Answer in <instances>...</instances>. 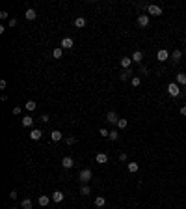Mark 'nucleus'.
<instances>
[{"label":"nucleus","instance_id":"25","mask_svg":"<svg viewBox=\"0 0 186 209\" xmlns=\"http://www.w3.org/2000/svg\"><path fill=\"white\" fill-rule=\"evenodd\" d=\"M130 84H132L134 88H138V86L141 84V78L140 77H132V78H130Z\"/></svg>","mask_w":186,"mask_h":209},{"label":"nucleus","instance_id":"1","mask_svg":"<svg viewBox=\"0 0 186 209\" xmlns=\"http://www.w3.org/2000/svg\"><path fill=\"white\" fill-rule=\"evenodd\" d=\"M168 93H169L171 97H179V95H181L179 84H177V82H169V84H168Z\"/></svg>","mask_w":186,"mask_h":209},{"label":"nucleus","instance_id":"12","mask_svg":"<svg viewBox=\"0 0 186 209\" xmlns=\"http://www.w3.org/2000/svg\"><path fill=\"white\" fill-rule=\"evenodd\" d=\"M21 123H22V127H32V125H34V118L32 116H24L21 120Z\"/></svg>","mask_w":186,"mask_h":209},{"label":"nucleus","instance_id":"33","mask_svg":"<svg viewBox=\"0 0 186 209\" xmlns=\"http://www.w3.org/2000/svg\"><path fill=\"white\" fill-rule=\"evenodd\" d=\"M101 136H110V131L108 129H101Z\"/></svg>","mask_w":186,"mask_h":209},{"label":"nucleus","instance_id":"19","mask_svg":"<svg viewBox=\"0 0 186 209\" xmlns=\"http://www.w3.org/2000/svg\"><path fill=\"white\" fill-rule=\"evenodd\" d=\"M24 17H26V19H28V21H34V19H35V17H37V13H35V10H32V7H30V10H26V13H24Z\"/></svg>","mask_w":186,"mask_h":209},{"label":"nucleus","instance_id":"38","mask_svg":"<svg viewBox=\"0 0 186 209\" xmlns=\"http://www.w3.org/2000/svg\"><path fill=\"white\" fill-rule=\"evenodd\" d=\"M6 86H7L6 80H0V90H6Z\"/></svg>","mask_w":186,"mask_h":209},{"label":"nucleus","instance_id":"6","mask_svg":"<svg viewBox=\"0 0 186 209\" xmlns=\"http://www.w3.org/2000/svg\"><path fill=\"white\" fill-rule=\"evenodd\" d=\"M106 121H108V123H114V125H116L117 121H119V118H117V114H116V112H112V110H110V112L106 114Z\"/></svg>","mask_w":186,"mask_h":209},{"label":"nucleus","instance_id":"23","mask_svg":"<svg viewBox=\"0 0 186 209\" xmlns=\"http://www.w3.org/2000/svg\"><path fill=\"white\" fill-rule=\"evenodd\" d=\"M52 56L56 58V60H58V58H62L63 56V49H62V47H56V49L52 50Z\"/></svg>","mask_w":186,"mask_h":209},{"label":"nucleus","instance_id":"30","mask_svg":"<svg viewBox=\"0 0 186 209\" xmlns=\"http://www.w3.org/2000/svg\"><path fill=\"white\" fill-rule=\"evenodd\" d=\"M117 136H119V135H117V131L114 129V131H110V136H108V138L110 140H117Z\"/></svg>","mask_w":186,"mask_h":209},{"label":"nucleus","instance_id":"22","mask_svg":"<svg viewBox=\"0 0 186 209\" xmlns=\"http://www.w3.org/2000/svg\"><path fill=\"white\" fill-rule=\"evenodd\" d=\"M74 26H76V28H84V26H86V19H84V17H76Z\"/></svg>","mask_w":186,"mask_h":209},{"label":"nucleus","instance_id":"41","mask_svg":"<svg viewBox=\"0 0 186 209\" xmlns=\"http://www.w3.org/2000/svg\"><path fill=\"white\" fill-rule=\"evenodd\" d=\"M9 198H11V200H15V198H17V192H15V191H11V194H9Z\"/></svg>","mask_w":186,"mask_h":209},{"label":"nucleus","instance_id":"2","mask_svg":"<svg viewBox=\"0 0 186 209\" xmlns=\"http://www.w3.org/2000/svg\"><path fill=\"white\" fill-rule=\"evenodd\" d=\"M91 176H93V172L89 170V168H84V170H80V174H78V179L82 181V183H88L89 179H91Z\"/></svg>","mask_w":186,"mask_h":209},{"label":"nucleus","instance_id":"11","mask_svg":"<svg viewBox=\"0 0 186 209\" xmlns=\"http://www.w3.org/2000/svg\"><path fill=\"white\" fill-rule=\"evenodd\" d=\"M95 161H97L99 164H106V163H108V155H106V153H97Z\"/></svg>","mask_w":186,"mask_h":209},{"label":"nucleus","instance_id":"16","mask_svg":"<svg viewBox=\"0 0 186 209\" xmlns=\"http://www.w3.org/2000/svg\"><path fill=\"white\" fill-rule=\"evenodd\" d=\"M171 56H173V62H175V64H179V62H181V58H183V50L175 49V50H173V54H171Z\"/></svg>","mask_w":186,"mask_h":209},{"label":"nucleus","instance_id":"26","mask_svg":"<svg viewBox=\"0 0 186 209\" xmlns=\"http://www.w3.org/2000/svg\"><path fill=\"white\" fill-rule=\"evenodd\" d=\"M130 75H132V73H130V69H123V73L119 75V78H121V80H126Z\"/></svg>","mask_w":186,"mask_h":209},{"label":"nucleus","instance_id":"20","mask_svg":"<svg viewBox=\"0 0 186 209\" xmlns=\"http://www.w3.org/2000/svg\"><path fill=\"white\" fill-rule=\"evenodd\" d=\"M95 206L97 207H104L106 206V198L104 196H97V198H95Z\"/></svg>","mask_w":186,"mask_h":209},{"label":"nucleus","instance_id":"31","mask_svg":"<svg viewBox=\"0 0 186 209\" xmlns=\"http://www.w3.org/2000/svg\"><path fill=\"white\" fill-rule=\"evenodd\" d=\"M65 142H67V146H73L74 142H76V138H74V136H69V138H65Z\"/></svg>","mask_w":186,"mask_h":209},{"label":"nucleus","instance_id":"40","mask_svg":"<svg viewBox=\"0 0 186 209\" xmlns=\"http://www.w3.org/2000/svg\"><path fill=\"white\" fill-rule=\"evenodd\" d=\"M119 161H123V163H125V161H126V153H121V155H119Z\"/></svg>","mask_w":186,"mask_h":209},{"label":"nucleus","instance_id":"28","mask_svg":"<svg viewBox=\"0 0 186 209\" xmlns=\"http://www.w3.org/2000/svg\"><path fill=\"white\" fill-rule=\"evenodd\" d=\"M35 106H37V105H35V101H26V110H35Z\"/></svg>","mask_w":186,"mask_h":209},{"label":"nucleus","instance_id":"9","mask_svg":"<svg viewBox=\"0 0 186 209\" xmlns=\"http://www.w3.org/2000/svg\"><path fill=\"white\" fill-rule=\"evenodd\" d=\"M168 56H169V52H168L166 49H160V50L156 52V58H158L160 62H166V60H168Z\"/></svg>","mask_w":186,"mask_h":209},{"label":"nucleus","instance_id":"34","mask_svg":"<svg viewBox=\"0 0 186 209\" xmlns=\"http://www.w3.org/2000/svg\"><path fill=\"white\" fill-rule=\"evenodd\" d=\"M41 121H45V123H47V121H50V118H49V114H43V116H41Z\"/></svg>","mask_w":186,"mask_h":209},{"label":"nucleus","instance_id":"27","mask_svg":"<svg viewBox=\"0 0 186 209\" xmlns=\"http://www.w3.org/2000/svg\"><path fill=\"white\" fill-rule=\"evenodd\" d=\"M126 125H129V121H126L125 118H119V121H117V127H119V129H125Z\"/></svg>","mask_w":186,"mask_h":209},{"label":"nucleus","instance_id":"8","mask_svg":"<svg viewBox=\"0 0 186 209\" xmlns=\"http://www.w3.org/2000/svg\"><path fill=\"white\" fill-rule=\"evenodd\" d=\"M62 166H63V168H73V166H74L73 157H63V159H62Z\"/></svg>","mask_w":186,"mask_h":209},{"label":"nucleus","instance_id":"15","mask_svg":"<svg viewBox=\"0 0 186 209\" xmlns=\"http://www.w3.org/2000/svg\"><path fill=\"white\" fill-rule=\"evenodd\" d=\"M50 138H52V142H60L63 138V135H62L60 131H56V129H54V131L50 133Z\"/></svg>","mask_w":186,"mask_h":209},{"label":"nucleus","instance_id":"5","mask_svg":"<svg viewBox=\"0 0 186 209\" xmlns=\"http://www.w3.org/2000/svg\"><path fill=\"white\" fill-rule=\"evenodd\" d=\"M126 170H129L130 174H136V172L140 170V164L134 163V161H130V163H126Z\"/></svg>","mask_w":186,"mask_h":209},{"label":"nucleus","instance_id":"37","mask_svg":"<svg viewBox=\"0 0 186 209\" xmlns=\"http://www.w3.org/2000/svg\"><path fill=\"white\" fill-rule=\"evenodd\" d=\"M0 19H7V11H0Z\"/></svg>","mask_w":186,"mask_h":209},{"label":"nucleus","instance_id":"7","mask_svg":"<svg viewBox=\"0 0 186 209\" xmlns=\"http://www.w3.org/2000/svg\"><path fill=\"white\" fill-rule=\"evenodd\" d=\"M138 25H140L141 28L149 26V15H138Z\"/></svg>","mask_w":186,"mask_h":209},{"label":"nucleus","instance_id":"4","mask_svg":"<svg viewBox=\"0 0 186 209\" xmlns=\"http://www.w3.org/2000/svg\"><path fill=\"white\" fill-rule=\"evenodd\" d=\"M50 198H52V202H54V204H60V202H63L65 194H63L62 191H56V192H52V196H50Z\"/></svg>","mask_w":186,"mask_h":209},{"label":"nucleus","instance_id":"24","mask_svg":"<svg viewBox=\"0 0 186 209\" xmlns=\"http://www.w3.org/2000/svg\"><path fill=\"white\" fill-rule=\"evenodd\" d=\"M21 207H22V209H32V200H30V198H24V200L21 202Z\"/></svg>","mask_w":186,"mask_h":209},{"label":"nucleus","instance_id":"35","mask_svg":"<svg viewBox=\"0 0 186 209\" xmlns=\"http://www.w3.org/2000/svg\"><path fill=\"white\" fill-rule=\"evenodd\" d=\"M13 114H15V116H19V114H21V106H15V108H13Z\"/></svg>","mask_w":186,"mask_h":209},{"label":"nucleus","instance_id":"32","mask_svg":"<svg viewBox=\"0 0 186 209\" xmlns=\"http://www.w3.org/2000/svg\"><path fill=\"white\" fill-rule=\"evenodd\" d=\"M7 25H9V28H13V26H17V19H9V22H7Z\"/></svg>","mask_w":186,"mask_h":209},{"label":"nucleus","instance_id":"42","mask_svg":"<svg viewBox=\"0 0 186 209\" xmlns=\"http://www.w3.org/2000/svg\"><path fill=\"white\" fill-rule=\"evenodd\" d=\"M11 209H19V207H11Z\"/></svg>","mask_w":186,"mask_h":209},{"label":"nucleus","instance_id":"18","mask_svg":"<svg viewBox=\"0 0 186 209\" xmlns=\"http://www.w3.org/2000/svg\"><path fill=\"white\" fill-rule=\"evenodd\" d=\"M41 136H43V133L39 131V129H34V131L30 133V138L32 140H41Z\"/></svg>","mask_w":186,"mask_h":209},{"label":"nucleus","instance_id":"13","mask_svg":"<svg viewBox=\"0 0 186 209\" xmlns=\"http://www.w3.org/2000/svg\"><path fill=\"white\" fill-rule=\"evenodd\" d=\"M130 62H132V58L123 56V58L119 60V64H121V67H123V69H129V67H130Z\"/></svg>","mask_w":186,"mask_h":209},{"label":"nucleus","instance_id":"21","mask_svg":"<svg viewBox=\"0 0 186 209\" xmlns=\"http://www.w3.org/2000/svg\"><path fill=\"white\" fill-rule=\"evenodd\" d=\"M177 84L186 86V73H177Z\"/></svg>","mask_w":186,"mask_h":209},{"label":"nucleus","instance_id":"17","mask_svg":"<svg viewBox=\"0 0 186 209\" xmlns=\"http://www.w3.org/2000/svg\"><path fill=\"white\" fill-rule=\"evenodd\" d=\"M141 60H143V54H141V50H136V52L132 54V62H136V64H141Z\"/></svg>","mask_w":186,"mask_h":209},{"label":"nucleus","instance_id":"36","mask_svg":"<svg viewBox=\"0 0 186 209\" xmlns=\"http://www.w3.org/2000/svg\"><path fill=\"white\" fill-rule=\"evenodd\" d=\"M140 71H141V75H147V73H149V69H147V67H143V65L140 67Z\"/></svg>","mask_w":186,"mask_h":209},{"label":"nucleus","instance_id":"3","mask_svg":"<svg viewBox=\"0 0 186 209\" xmlns=\"http://www.w3.org/2000/svg\"><path fill=\"white\" fill-rule=\"evenodd\" d=\"M147 15H162V7L156 4H149L147 6Z\"/></svg>","mask_w":186,"mask_h":209},{"label":"nucleus","instance_id":"10","mask_svg":"<svg viewBox=\"0 0 186 209\" xmlns=\"http://www.w3.org/2000/svg\"><path fill=\"white\" fill-rule=\"evenodd\" d=\"M73 45H74V43H73V39H71V37H63L62 39V49H73Z\"/></svg>","mask_w":186,"mask_h":209},{"label":"nucleus","instance_id":"29","mask_svg":"<svg viewBox=\"0 0 186 209\" xmlns=\"http://www.w3.org/2000/svg\"><path fill=\"white\" fill-rule=\"evenodd\" d=\"M89 192H91V191H89V187H88V185H82V189H80V194H84V196H88V194H89Z\"/></svg>","mask_w":186,"mask_h":209},{"label":"nucleus","instance_id":"39","mask_svg":"<svg viewBox=\"0 0 186 209\" xmlns=\"http://www.w3.org/2000/svg\"><path fill=\"white\" fill-rule=\"evenodd\" d=\"M181 116H186V105L181 106Z\"/></svg>","mask_w":186,"mask_h":209},{"label":"nucleus","instance_id":"14","mask_svg":"<svg viewBox=\"0 0 186 209\" xmlns=\"http://www.w3.org/2000/svg\"><path fill=\"white\" fill-rule=\"evenodd\" d=\"M50 200H52V198H50V196H45V194H41V196H39V206L47 207V206H49V204H50Z\"/></svg>","mask_w":186,"mask_h":209}]
</instances>
